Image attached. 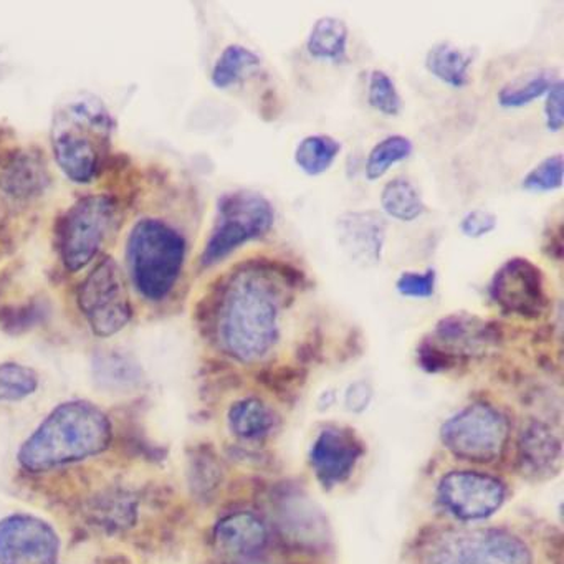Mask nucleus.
<instances>
[{
    "label": "nucleus",
    "mask_w": 564,
    "mask_h": 564,
    "mask_svg": "<svg viewBox=\"0 0 564 564\" xmlns=\"http://www.w3.org/2000/svg\"><path fill=\"white\" fill-rule=\"evenodd\" d=\"M563 187V154L556 153L541 160L521 180V189L530 194H547Z\"/></svg>",
    "instance_id": "obj_29"
},
{
    "label": "nucleus",
    "mask_w": 564,
    "mask_h": 564,
    "mask_svg": "<svg viewBox=\"0 0 564 564\" xmlns=\"http://www.w3.org/2000/svg\"><path fill=\"white\" fill-rule=\"evenodd\" d=\"M341 150V141L332 134H310L296 144L293 161L305 176L318 177L332 170Z\"/></svg>",
    "instance_id": "obj_22"
},
{
    "label": "nucleus",
    "mask_w": 564,
    "mask_h": 564,
    "mask_svg": "<svg viewBox=\"0 0 564 564\" xmlns=\"http://www.w3.org/2000/svg\"><path fill=\"white\" fill-rule=\"evenodd\" d=\"M368 104L372 110L389 118L399 117L404 107L394 78L381 68H376L369 74Z\"/></svg>",
    "instance_id": "obj_27"
},
{
    "label": "nucleus",
    "mask_w": 564,
    "mask_h": 564,
    "mask_svg": "<svg viewBox=\"0 0 564 564\" xmlns=\"http://www.w3.org/2000/svg\"><path fill=\"white\" fill-rule=\"evenodd\" d=\"M230 429L243 438L265 435L272 427V415L265 404L257 399L237 402L229 414Z\"/></svg>",
    "instance_id": "obj_25"
},
{
    "label": "nucleus",
    "mask_w": 564,
    "mask_h": 564,
    "mask_svg": "<svg viewBox=\"0 0 564 564\" xmlns=\"http://www.w3.org/2000/svg\"><path fill=\"white\" fill-rule=\"evenodd\" d=\"M290 276L273 272V263H246L230 273L213 310L217 338L227 355L256 362L272 351L282 333Z\"/></svg>",
    "instance_id": "obj_1"
},
{
    "label": "nucleus",
    "mask_w": 564,
    "mask_h": 564,
    "mask_svg": "<svg viewBox=\"0 0 564 564\" xmlns=\"http://www.w3.org/2000/svg\"><path fill=\"white\" fill-rule=\"evenodd\" d=\"M462 236L467 239L478 240L490 236L498 227V219L494 213L484 209H471L460 219Z\"/></svg>",
    "instance_id": "obj_31"
},
{
    "label": "nucleus",
    "mask_w": 564,
    "mask_h": 564,
    "mask_svg": "<svg viewBox=\"0 0 564 564\" xmlns=\"http://www.w3.org/2000/svg\"><path fill=\"white\" fill-rule=\"evenodd\" d=\"M507 421L487 404H474L451 419L442 429L445 447L471 462H491L503 451Z\"/></svg>",
    "instance_id": "obj_9"
},
{
    "label": "nucleus",
    "mask_w": 564,
    "mask_h": 564,
    "mask_svg": "<svg viewBox=\"0 0 564 564\" xmlns=\"http://www.w3.org/2000/svg\"><path fill=\"white\" fill-rule=\"evenodd\" d=\"M115 121L95 95L68 98L55 111L51 144L62 173L77 184L97 180L110 154Z\"/></svg>",
    "instance_id": "obj_3"
},
{
    "label": "nucleus",
    "mask_w": 564,
    "mask_h": 564,
    "mask_svg": "<svg viewBox=\"0 0 564 564\" xmlns=\"http://www.w3.org/2000/svg\"><path fill=\"white\" fill-rule=\"evenodd\" d=\"M275 206L256 189H234L217 200L216 219L200 253V267L210 269L247 243L265 239L275 226Z\"/></svg>",
    "instance_id": "obj_5"
},
{
    "label": "nucleus",
    "mask_w": 564,
    "mask_h": 564,
    "mask_svg": "<svg viewBox=\"0 0 564 564\" xmlns=\"http://www.w3.org/2000/svg\"><path fill=\"white\" fill-rule=\"evenodd\" d=\"M262 57L252 48L242 44H230L220 52L210 72V84L217 90H229L243 80L247 75L259 70Z\"/></svg>",
    "instance_id": "obj_21"
},
{
    "label": "nucleus",
    "mask_w": 564,
    "mask_h": 564,
    "mask_svg": "<svg viewBox=\"0 0 564 564\" xmlns=\"http://www.w3.org/2000/svg\"><path fill=\"white\" fill-rule=\"evenodd\" d=\"M336 242L349 262L362 269L379 265L388 239V220L378 210H345L336 217Z\"/></svg>",
    "instance_id": "obj_13"
},
{
    "label": "nucleus",
    "mask_w": 564,
    "mask_h": 564,
    "mask_svg": "<svg viewBox=\"0 0 564 564\" xmlns=\"http://www.w3.org/2000/svg\"><path fill=\"white\" fill-rule=\"evenodd\" d=\"M427 564H531L530 551L518 538L500 531L448 533L432 546Z\"/></svg>",
    "instance_id": "obj_8"
},
{
    "label": "nucleus",
    "mask_w": 564,
    "mask_h": 564,
    "mask_svg": "<svg viewBox=\"0 0 564 564\" xmlns=\"http://www.w3.org/2000/svg\"><path fill=\"white\" fill-rule=\"evenodd\" d=\"M371 395V386H369L368 382H355V384L349 386L348 391H346V408H348L349 411H362V409L368 408Z\"/></svg>",
    "instance_id": "obj_33"
},
{
    "label": "nucleus",
    "mask_w": 564,
    "mask_h": 564,
    "mask_svg": "<svg viewBox=\"0 0 564 564\" xmlns=\"http://www.w3.org/2000/svg\"><path fill=\"white\" fill-rule=\"evenodd\" d=\"M95 375L105 384L121 389L137 386L141 379V371L137 362L131 361L127 356L118 355V352L98 356L95 361Z\"/></svg>",
    "instance_id": "obj_28"
},
{
    "label": "nucleus",
    "mask_w": 564,
    "mask_h": 564,
    "mask_svg": "<svg viewBox=\"0 0 564 564\" xmlns=\"http://www.w3.org/2000/svg\"><path fill=\"white\" fill-rule=\"evenodd\" d=\"M37 388L39 376L34 369L19 362H0V401H22Z\"/></svg>",
    "instance_id": "obj_26"
},
{
    "label": "nucleus",
    "mask_w": 564,
    "mask_h": 564,
    "mask_svg": "<svg viewBox=\"0 0 564 564\" xmlns=\"http://www.w3.org/2000/svg\"><path fill=\"white\" fill-rule=\"evenodd\" d=\"M381 209L386 216L402 224L415 223L427 213L422 194L419 193L415 184L404 176L392 177L382 187Z\"/></svg>",
    "instance_id": "obj_20"
},
{
    "label": "nucleus",
    "mask_w": 564,
    "mask_h": 564,
    "mask_svg": "<svg viewBox=\"0 0 564 564\" xmlns=\"http://www.w3.org/2000/svg\"><path fill=\"white\" fill-rule=\"evenodd\" d=\"M57 531L37 517L12 514L0 521V564H57Z\"/></svg>",
    "instance_id": "obj_11"
},
{
    "label": "nucleus",
    "mask_w": 564,
    "mask_h": 564,
    "mask_svg": "<svg viewBox=\"0 0 564 564\" xmlns=\"http://www.w3.org/2000/svg\"><path fill=\"white\" fill-rule=\"evenodd\" d=\"M111 424L107 414L87 401L58 405L19 452L25 470L44 471L84 460L107 451Z\"/></svg>",
    "instance_id": "obj_2"
},
{
    "label": "nucleus",
    "mask_w": 564,
    "mask_h": 564,
    "mask_svg": "<svg viewBox=\"0 0 564 564\" xmlns=\"http://www.w3.org/2000/svg\"><path fill=\"white\" fill-rule=\"evenodd\" d=\"M520 457L527 470L534 475H550L560 468V438L544 425H531L521 437Z\"/></svg>",
    "instance_id": "obj_18"
},
{
    "label": "nucleus",
    "mask_w": 564,
    "mask_h": 564,
    "mask_svg": "<svg viewBox=\"0 0 564 564\" xmlns=\"http://www.w3.org/2000/svg\"><path fill=\"white\" fill-rule=\"evenodd\" d=\"M543 270L523 257L507 260L491 276L488 295L508 315L538 318L550 305Z\"/></svg>",
    "instance_id": "obj_10"
},
{
    "label": "nucleus",
    "mask_w": 564,
    "mask_h": 564,
    "mask_svg": "<svg viewBox=\"0 0 564 564\" xmlns=\"http://www.w3.org/2000/svg\"><path fill=\"white\" fill-rule=\"evenodd\" d=\"M117 219L113 197L97 194L78 199L58 226V250L68 272L94 262Z\"/></svg>",
    "instance_id": "obj_6"
},
{
    "label": "nucleus",
    "mask_w": 564,
    "mask_h": 564,
    "mask_svg": "<svg viewBox=\"0 0 564 564\" xmlns=\"http://www.w3.org/2000/svg\"><path fill=\"white\" fill-rule=\"evenodd\" d=\"M395 292L404 299L429 300L435 295L437 290V270L425 269L422 272L417 270H408L398 276L394 283Z\"/></svg>",
    "instance_id": "obj_30"
},
{
    "label": "nucleus",
    "mask_w": 564,
    "mask_h": 564,
    "mask_svg": "<svg viewBox=\"0 0 564 564\" xmlns=\"http://www.w3.org/2000/svg\"><path fill=\"white\" fill-rule=\"evenodd\" d=\"M187 259V240L161 219H143L131 229L127 263L131 282L148 302L160 303L173 293Z\"/></svg>",
    "instance_id": "obj_4"
},
{
    "label": "nucleus",
    "mask_w": 564,
    "mask_h": 564,
    "mask_svg": "<svg viewBox=\"0 0 564 564\" xmlns=\"http://www.w3.org/2000/svg\"><path fill=\"white\" fill-rule=\"evenodd\" d=\"M78 308L100 338L120 333L133 318L123 273L111 257L95 265L78 289Z\"/></svg>",
    "instance_id": "obj_7"
},
{
    "label": "nucleus",
    "mask_w": 564,
    "mask_h": 564,
    "mask_svg": "<svg viewBox=\"0 0 564 564\" xmlns=\"http://www.w3.org/2000/svg\"><path fill=\"white\" fill-rule=\"evenodd\" d=\"M362 445L351 431L326 429L312 447L313 468L325 485H338L351 475Z\"/></svg>",
    "instance_id": "obj_14"
},
{
    "label": "nucleus",
    "mask_w": 564,
    "mask_h": 564,
    "mask_svg": "<svg viewBox=\"0 0 564 564\" xmlns=\"http://www.w3.org/2000/svg\"><path fill=\"white\" fill-rule=\"evenodd\" d=\"M438 500L460 520H484L505 500L500 481L475 471H452L438 485Z\"/></svg>",
    "instance_id": "obj_12"
},
{
    "label": "nucleus",
    "mask_w": 564,
    "mask_h": 564,
    "mask_svg": "<svg viewBox=\"0 0 564 564\" xmlns=\"http://www.w3.org/2000/svg\"><path fill=\"white\" fill-rule=\"evenodd\" d=\"M2 187L14 197H32L42 193L48 184L47 170L39 158L31 153L21 154L12 161L2 174Z\"/></svg>",
    "instance_id": "obj_23"
},
{
    "label": "nucleus",
    "mask_w": 564,
    "mask_h": 564,
    "mask_svg": "<svg viewBox=\"0 0 564 564\" xmlns=\"http://www.w3.org/2000/svg\"><path fill=\"white\" fill-rule=\"evenodd\" d=\"M414 151V143L402 134H389L375 144L365 163V176L368 181H379L395 164L408 160Z\"/></svg>",
    "instance_id": "obj_24"
},
{
    "label": "nucleus",
    "mask_w": 564,
    "mask_h": 564,
    "mask_svg": "<svg viewBox=\"0 0 564 564\" xmlns=\"http://www.w3.org/2000/svg\"><path fill=\"white\" fill-rule=\"evenodd\" d=\"M216 541L227 553L247 556L265 544L267 530L262 521L253 514H230L217 524Z\"/></svg>",
    "instance_id": "obj_17"
},
{
    "label": "nucleus",
    "mask_w": 564,
    "mask_h": 564,
    "mask_svg": "<svg viewBox=\"0 0 564 564\" xmlns=\"http://www.w3.org/2000/svg\"><path fill=\"white\" fill-rule=\"evenodd\" d=\"M239 564H262V563H256V561H246V563H239Z\"/></svg>",
    "instance_id": "obj_34"
},
{
    "label": "nucleus",
    "mask_w": 564,
    "mask_h": 564,
    "mask_svg": "<svg viewBox=\"0 0 564 564\" xmlns=\"http://www.w3.org/2000/svg\"><path fill=\"white\" fill-rule=\"evenodd\" d=\"M349 28L335 15L319 18L310 29L305 48L310 57L325 64L341 65L348 61Z\"/></svg>",
    "instance_id": "obj_16"
},
{
    "label": "nucleus",
    "mask_w": 564,
    "mask_h": 564,
    "mask_svg": "<svg viewBox=\"0 0 564 564\" xmlns=\"http://www.w3.org/2000/svg\"><path fill=\"white\" fill-rule=\"evenodd\" d=\"M425 70L447 87L454 90L470 84V70L474 57L470 52L458 47L451 41L435 42L424 58Z\"/></svg>",
    "instance_id": "obj_15"
},
{
    "label": "nucleus",
    "mask_w": 564,
    "mask_h": 564,
    "mask_svg": "<svg viewBox=\"0 0 564 564\" xmlns=\"http://www.w3.org/2000/svg\"><path fill=\"white\" fill-rule=\"evenodd\" d=\"M557 80H560V74L554 68H540V70L518 75L498 90V107L503 110H521L534 104L538 98L544 97L551 85Z\"/></svg>",
    "instance_id": "obj_19"
},
{
    "label": "nucleus",
    "mask_w": 564,
    "mask_h": 564,
    "mask_svg": "<svg viewBox=\"0 0 564 564\" xmlns=\"http://www.w3.org/2000/svg\"><path fill=\"white\" fill-rule=\"evenodd\" d=\"M544 123L550 133H560L564 127L563 80L554 82L544 95Z\"/></svg>",
    "instance_id": "obj_32"
}]
</instances>
